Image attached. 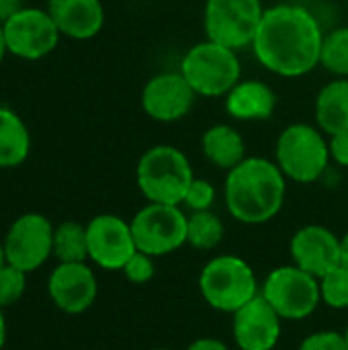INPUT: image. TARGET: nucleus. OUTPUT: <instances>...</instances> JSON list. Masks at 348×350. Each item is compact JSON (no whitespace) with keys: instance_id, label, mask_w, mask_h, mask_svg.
I'll return each mask as SVG.
<instances>
[{"instance_id":"obj_1","label":"nucleus","mask_w":348,"mask_h":350,"mask_svg":"<svg viewBox=\"0 0 348 350\" xmlns=\"http://www.w3.org/2000/svg\"><path fill=\"white\" fill-rule=\"evenodd\" d=\"M324 31L316 14L297 2L265 8L252 51L260 66L281 78H302L320 66Z\"/></svg>"},{"instance_id":"obj_2","label":"nucleus","mask_w":348,"mask_h":350,"mask_svg":"<svg viewBox=\"0 0 348 350\" xmlns=\"http://www.w3.org/2000/svg\"><path fill=\"white\" fill-rule=\"evenodd\" d=\"M287 197V178L275 160L248 156L226 174L224 201L228 213L244 226L275 219Z\"/></svg>"},{"instance_id":"obj_3","label":"nucleus","mask_w":348,"mask_h":350,"mask_svg":"<svg viewBox=\"0 0 348 350\" xmlns=\"http://www.w3.org/2000/svg\"><path fill=\"white\" fill-rule=\"evenodd\" d=\"M195 172L183 150L170 144L148 148L135 166V183L148 203L180 205Z\"/></svg>"},{"instance_id":"obj_4","label":"nucleus","mask_w":348,"mask_h":350,"mask_svg":"<svg viewBox=\"0 0 348 350\" xmlns=\"http://www.w3.org/2000/svg\"><path fill=\"white\" fill-rule=\"evenodd\" d=\"M275 162L287 180L318 183L332 162L328 135L316 123H291L277 137Z\"/></svg>"},{"instance_id":"obj_5","label":"nucleus","mask_w":348,"mask_h":350,"mask_svg":"<svg viewBox=\"0 0 348 350\" xmlns=\"http://www.w3.org/2000/svg\"><path fill=\"white\" fill-rule=\"evenodd\" d=\"M178 70L203 98H224L242 80L238 51L207 37L185 51Z\"/></svg>"},{"instance_id":"obj_6","label":"nucleus","mask_w":348,"mask_h":350,"mask_svg":"<svg viewBox=\"0 0 348 350\" xmlns=\"http://www.w3.org/2000/svg\"><path fill=\"white\" fill-rule=\"evenodd\" d=\"M199 293L211 310L234 314L260 295V285L252 267L244 258L236 254H219L201 269Z\"/></svg>"},{"instance_id":"obj_7","label":"nucleus","mask_w":348,"mask_h":350,"mask_svg":"<svg viewBox=\"0 0 348 350\" xmlns=\"http://www.w3.org/2000/svg\"><path fill=\"white\" fill-rule=\"evenodd\" d=\"M260 295L281 316V320L291 322L310 318L322 304L318 277L295 265L273 269L260 285Z\"/></svg>"},{"instance_id":"obj_8","label":"nucleus","mask_w":348,"mask_h":350,"mask_svg":"<svg viewBox=\"0 0 348 350\" xmlns=\"http://www.w3.org/2000/svg\"><path fill=\"white\" fill-rule=\"evenodd\" d=\"M263 14V0H205V37L240 51L252 45Z\"/></svg>"},{"instance_id":"obj_9","label":"nucleus","mask_w":348,"mask_h":350,"mask_svg":"<svg viewBox=\"0 0 348 350\" xmlns=\"http://www.w3.org/2000/svg\"><path fill=\"white\" fill-rule=\"evenodd\" d=\"M129 224L137 250L154 258L172 254L187 244V213L180 205L148 203Z\"/></svg>"},{"instance_id":"obj_10","label":"nucleus","mask_w":348,"mask_h":350,"mask_svg":"<svg viewBox=\"0 0 348 350\" xmlns=\"http://www.w3.org/2000/svg\"><path fill=\"white\" fill-rule=\"evenodd\" d=\"M53 230L55 226L41 213L31 211L16 217L2 240L6 262L27 275L39 271L53 256Z\"/></svg>"},{"instance_id":"obj_11","label":"nucleus","mask_w":348,"mask_h":350,"mask_svg":"<svg viewBox=\"0 0 348 350\" xmlns=\"http://www.w3.org/2000/svg\"><path fill=\"white\" fill-rule=\"evenodd\" d=\"M8 53L21 59H41L59 43V29L43 8H21L2 23Z\"/></svg>"},{"instance_id":"obj_12","label":"nucleus","mask_w":348,"mask_h":350,"mask_svg":"<svg viewBox=\"0 0 348 350\" xmlns=\"http://www.w3.org/2000/svg\"><path fill=\"white\" fill-rule=\"evenodd\" d=\"M88 260L103 271H123L127 260L137 252L131 224L115 213L94 215L86 224Z\"/></svg>"},{"instance_id":"obj_13","label":"nucleus","mask_w":348,"mask_h":350,"mask_svg":"<svg viewBox=\"0 0 348 350\" xmlns=\"http://www.w3.org/2000/svg\"><path fill=\"white\" fill-rule=\"evenodd\" d=\"M197 92L187 82V78L176 72H158L142 88V109L158 123H176L185 119L195 107Z\"/></svg>"},{"instance_id":"obj_14","label":"nucleus","mask_w":348,"mask_h":350,"mask_svg":"<svg viewBox=\"0 0 348 350\" xmlns=\"http://www.w3.org/2000/svg\"><path fill=\"white\" fill-rule=\"evenodd\" d=\"M51 304L70 316L88 312L98 295V281L86 262H59L47 279Z\"/></svg>"},{"instance_id":"obj_15","label":"nucleus","mask_w":348,"mask_h":350,"mask_svg":"<svg viewBox=\"0 0 348 350\" xmlns=\"http://www.w3.org/2000/svg\"><path fill=\"white\" fill-rule=\"evenodd\" d=\"M289 254L291 265L320 279L343 265V238L326 226L310 224L291 236Z\"/></svg>"},{"instance_id":"obj_16","label":"nucleus","mask_w":348,"mask_h":350,"mask_svg":"<svg viewBox=\"0 0 348 350\" xmlns=\"http://www.w3.org/2000/svg\"><path fill=\"white\" fill-rule=\"evenodd\" d=\"M281 316L263 295L232 314V336L240 350H273L281 338Z\"/></svg>"},{"instance_id":"obj_17","label":"nucleus","mask_w":348,"mask_h":350,"mask_svg":"<svg viewBox=\"0 0 348 350\" xmlns=\"http://www.w3.org/2000/svg\"><path fill=\"white\" fill-rule=\"evenodd\" d=\"M279 98L273 86L258 78H242L226 96L224 107L226 113L234 121L258 123L269 121L277 111Z\"/></svg>"},{"instance_id":"obj_18","label":"nucleus","mask_w":348,"mask_h":350,"mask_svg":"<svg viewBox=\"0 0 348 350\" xmlns=\"http://www.w3.org/2000/svg\"><path fill=\"white\" fill-rule=\"evenodd\" d=\"M47 12L59 33L76 41L96 37L105 25V6L101 0H49Z\"/></svg>"},{"instance_id":"obj_19","label":"nucleus","mask_w":348,"mask_h":350,"mask_svg":"<svg viewBox=\"0 0 348 350\" xmlns=\"http://www.w3.org/2000/svg\"><path fill=\"white\" fill-rule=\"evenodd\" d=\"M201 152L209 164L226 172L248 158L244 135L230 123H215L207 127L201 135Z\"/></svg>"},{"instance_id":"obj_20","label":"nucleus","mask_w":348,"mask_h":350,"mask_svg":"<svg viewBox=\"0 0 348 350\" xmlns=\"http://www.w3.org/2000/svg\"><path fill=\"white\" fill-rule=\"evenodd\" d=\"M316 125L330 137L348 131V78H332L314 100Z\"/></svg>"},{"instance_id":"obj_21","label":"nucleus","mask_w":348,"mask_h":350,"mask_svg":"<svg viewBox=\"0 0 348 350\" xmlns=\"http://www.w3.org/2000/svg\"><path fill=\"white\" fill-rule=\"evenodd\" d=\"M31 152L27 123L8 107H0V168L21 166Z\"/></svg>"},{"instance_id":"obj_22","label":"nucleus","mask_w":348,"mask_h":350,"mask_svg":"<svg viewBox=\"0 0 348 350\" xmlns=\"http://www.w3.org/2000/svg\"><path fill=\"white\" fill-rule=\"evenodd\" d=\"M226 226L217 213L195 211L187 213V244L195 250H213L224 242Z\"/></svg>"},{"instance_id":"obj_23","label":"nucleus","mask_w":348,"mask_h":350,"mask_svg":"<svg viewBox=\"0 0 348 350\" xmlns=\"http://www.w3.org/2000/svg\"><path fill=\"white\" fill-rule=\"evenodd\" d=\"M53 256L57 262H86L88 236L86 226L78 221H62L53 230Z\"/></svg>"},{"instance_id":"obj_24","label":"nucleus","mask_w":348,"mask_h":350,"mask_svg":"<svg viewBox=\"0 0 348 350\" xmlns=\"http://www.w3.org/2000/svg\"><path fill=\"white\" fill-rule=\"evenodd\" d=\"M320 66L334 78H348V27L324 33Z\"/></svg>"},{"instance_id":"obj_25","label":"nucleus","mask_w":348,"mask_h":350,"mask_svg":"<svg viewBox=\"0 0 348 350\" xmlns=\"http://www.w3.org/2000/svg\"><path fill=\"white\" fill-rule=\"evenodd\" d=\"M320 281V297L332 310H348V269L336 267L328 271Z\"/></svg>"},{"instance_id":"obj_26","label":"nucleus","mask_w":348,"mask_h":350,"mask_svg":"<svg viewBox=\"0 0 348 350\" xmlns=\"http://www.w3.org/2000/svg\"><path fill=\"white\" fill-rule=\"evenodd\" d=\"M217 199V189L211 180L207 178H193V183L187 189V195L183 199V209L189 213L195 211H211L213 203Z\"/></svg>"},{"instance_id":"obj_27","label":"nucleus","mask_w":348,"mask_h":350,"mask_svg":"<svg viewBox=\"0 0 348 350\" xmlns=\"http://www.w3.org/2000/svg\"><path fill=\"white\" fill-rule=\"evenodd\" d=\"M27 289V273H23L16 267L6 265L0 271V308H10L16 301H21V297L25 295Z\"/></svg>"},{"instance_id":"obj_28","label":"nucleus","mask_w":348,"mask_h":350,"mask_svg":"<svg viewBox=\"0 0 348 350\" xmlns=\"http://www.w3.org/2000/svg\"><path fill=\"white\" fill-rule=\"evenodd\" d=\"M125 275V279L133 285H144V283H150L156 275V265H154V256L146 254V252H135L127 265L123 267L121 271Z\"/></svg>"},{"instance_id":"obj_29","label":"nucleus","mask_w":348,"mask_h":350,"mask_svg":"<svg viewBox=\"0 0 348 350\" xmlns=\"http://www.w3.org/2000/svg\"><path fill=\"white\" fill-rule=\"evenodd\" d=\"M297 350H348L345 332L320 330L306 336Z\"/></svg>"},{"instance_id":"obj_30","label":"nucleus","mask_w":348,"mask_h":350,"mask_svg":"<svg viewBox=\"0 0 348 350\" xmlns=\"http://www.w3.org/2000/svg\"><path fill=\"white\" fill-rule=\"evenodd\" d=\"M328 146H330V160L340 168H348V131L330 135Z\"/></svg>"},{"instance_id":"obj_31","label":"nucleus","mask_w":348,"mask_h":350,"mask_svg":"<svg viewBox=\"0 0 348 350\" xmlns=\"http://www.w3.org/2000/svg\"><path fill=\"white\" fill-rule=\"evenodd\" d=\"M185 350H230V347L217 338H211V336H203V338H197L193 340Z\"/></svg>"},{"instance_id":"obj_32","label":"nucleus","mask_w":348,"mask_h":350,"mask_svg":"<svg viewBox=\"0 0 348 350\" xmlns=\"http://www.w3.org/2000/svg\"><path fill=\"white\" fill-rule=\"evenodd\" d=\"M21 8H23L21 6V0H0V23H4L6 18H10Z\"/></svg>"},{"instance_id":"obj_33","label":"nucleus","mask_w":348,"mask_h":350,"mask_svg":"<svg viewBox=\"0 0 348 350\" xmlns=\"http://www.w3.org/2000/svg\"><path fill=\"white\" fill-rule=\"evenodd\" d=\"M6 345V320H4V308H0V350Z\"/></svg>"},{"instance_id":"obj_34","label":"nucleus","mask_w":348,"mask_h":350,"mask_svg":"<svg viewBox=\"0 0 348 350\" xmlns=\"http://www.w3.org/2000/svg\"><path fill=\"white\" fill-rule=\"evenodd\" d=\"M8 53V47H6V37H4V29H2V23H0V62L4 59V55Z\"/></svg>"},{"instance_id":"obj_35","label":"nucleus","mask_w":348,"mask_h":350,"mask_svg":"<svg viewBox=\"0 0 348 350\" xmlns=\"http://www.w3.org/2000/svg\"><path fill=\"white\" fill-rule=\"evenodd\" d=\"M343 267L348 269V232L343 236Z\"/></svg>"},{"instance_id":"obj_36","label":"nucleus","mask_w":348,"mask_h":350,"mask_svg":"<svg viewBox=\"0 0 348 350\" xmlns=\"http://www.w3.org/2000/svg\"><path fill=\"white\" fill-rule=\"evenodd\" d=\"M8 262H6V254H4V246H2V242H0V271L6 267Z\"/></svg>"},{"instance_id":"obj_37","label":"nucleus","mask_w":348,"mask_h":350,"mask_svg":"<svg viewBox=\"0 0 348 350\" xmlns=\"http://www.w3.org/2000/svg\"><path fill=\"white\" fill-rule=\"evenodd\" d=\"M345 338H347V345H348V326H347V330H345Z\"/></svg>"},{"instance_id":"obj_38","label":"nucleus","mask_w":348,"mask_h":350,"mask_svg":"<svg viewBox=\"0 0 348 350\" xmlns=\"http://www.w3.org/2000/svg\"><path fill=\"white\" fill-rule=\"evenodd\" d=\"M150 350H170V349H150Z\"/></svg>"},{"instance_id":"obj_39","label":"nucleus","mask_w":348,"mask_h":350,"mask_svg":"<svg viewBox=\"0 0 348 350\" xmlns=\"http://www.w3.org/2000/svg\"><path fill=\"white\" fill-rule=\"evenodd\" d=\"M343 2H348V0H343Z\"/></svg>"}]
</instances>
